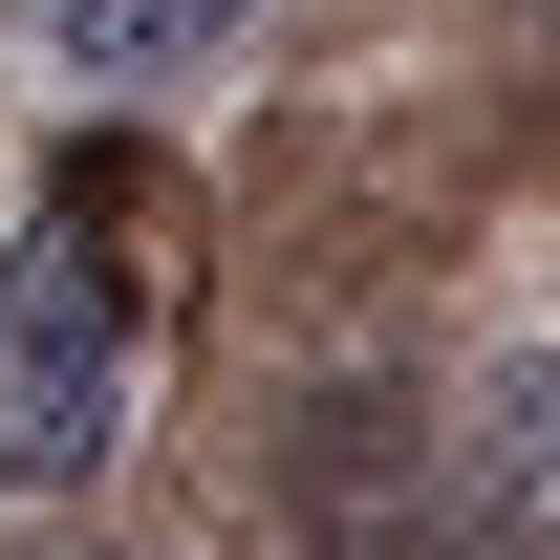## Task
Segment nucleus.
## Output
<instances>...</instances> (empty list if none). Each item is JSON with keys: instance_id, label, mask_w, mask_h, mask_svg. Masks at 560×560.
Here are the masks:
<instances>
[{"instance_id": "7ed1b4c3", "label": "nucleus", "mask_w": 560, "mask_h": 560, "mask_svg": "<svg viewBox=\"0 0 560 560\" xmlns=\"http://www.w3.org/2000/svg\"><path fill=\"white\" fill-rule=\"evenodd\" d=\"M259 0H44V66L66 86H195Z\"/></svg>"}, {"instance_id": "f03ea898", "label": "nucleus", "mask_w": 560, "mask_h": 560, "mask_svg": "<svg viewBox=\"0 0 560 560\" xmlns=\"http://www.w3.org/2000/svg\"><path fill=\"white\" fill-rule=\"evenodd\" d=\"M302 539L324 560H453L431 453H410V388H324V410H302Z\"/></svg>"}, {"instance_id": "f257e3e1", "label": "nucleus", "mask_w": 560, "mask_h": 560, "mask_svg": "<svg viewBox=\"0 0 560 560\" xmlns=\"http://www.w3.org/2000/svg\"><path fill=\"white\" fill-rule=\"evenodd\" d=\"M108 431H130V259L44 215L0 259V495H86Z\"/></svg>"}]
</instances>
